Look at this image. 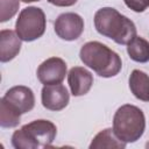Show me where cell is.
Here are the masks:
<instances>
[{
    "label": "cell",
    "mask_w": 149,
    "mask_h": 149,
    "mask_svg": "<svg viewBox=\"0 0 149 149\" xmlns=\"http://www.w3.org/2000/svg\"><path fill=\"white\" fill-rule=\"evenodd\" d=\"M93 20L97 31L118 44L127 45L137 36L134 22L113 7H102L98 9Z\"/></svg>",
    "instance_id": "cell-1"
},
{
    "label": "cell",
    "mask_w": 149,
    "mask_h": 149,
    "mask_svg": "<svg viewBox=\"0 0 149 149\" xmlns=\"http://www.w3.org/2000/svg\"><path fill=\"white\" fill-rule=\"evenodd\" d=\"M80 61L102 78L116 76L122 68L121 57L106 44L98 41L85 43L79 51Z\"/></svg>",
    "instance_id": "cell-2"
},
{
    "label": "cell",
    "mask_w": 149,
    "mask_h": 149,
    "mask_svg": "<svg viewBox=\"0 0 149 149\" xmlns=\"http://www.w3.org/2000/svg\"><path fill=\"white\" fill-rule=\"evenodd\" d=\"M57 128L54 122L44 119L34 120L12 135V146L15 149L49 148L55 141Z\"/></svg>",
    "instance_id": "cell-3"
},
{
    "label": "cell",
    "mask_w": 149,
    "mask_h": 149,
    "mask_svg": "<svg viewBox=\"0 0 149 149\" xmlns=\"http://www.w3.org/2000/svg\"><path fill=\"white\" fill-rule=\"evenodd\" d=\"M146 130V116L137 106L125 104L120 106L113 118V132L125 143L140 140Z\"/></svg>",
    "instance_id": "cell-4"
},
{
    "label": "cell",
    "mask_w": 149,
    "mask_h": 149,
    "mask_svg": "<svg viewBox=\"0 0 149 149\" xmlns=\"http://www.w3.org/2000/svg\"><path fill=\"white\" fill-rule=\"evenodd\" d=\"M47 28V19L43 9L29 6L23 8L15 22V31L24 42H33L43 36Z\"/></svg>",
    "instance_id": "cell-5"
},
{
    "label": "cell",
    "mask_w": 149,
    "mask_h": 149,
    "mask_svg": "<svg viewBox=\"0 0 149 149\" xmlns=\"http://www.w3.org/2000/svg\"><path fill=\"white\" fill-rule=\"evenodd\" d=\"M54 29L59 38L64 41H74L79 38L84 31V20L77 13H63L56 19Z\"/></svg>",
    "instance_id": "cell-6"
},
{
    "label": "cell",
    "mask_w": 149,
    "mask_h": 149,
    "mask_svg": "<svg viewBox=\"0 0 149 149\" xmlns=\"http://www.w3.org/2000/svg\"><path fill=\"white\" fill-rule=\"evenodd\" d=\"M66 71V63L62 58L50 57L38 65L36 76L43 85L62 84L65 78Z\"/></svg>",
    "instance_id": "cell-7"
},
{
    "label": "cell",
    "mask_w": 149,
    "mask_h": 149,
    "mask_svg": "<svg viewBox=\"0 0 149 149\" xmlns=\"http://www.w3.org/2000/svg\"><path fill=\"white\" fill-rule=\"evenodd\" d=\"M41 101L44 108L58 112L68 106L70 101V94L63 84L44 85L41 91Z\"/></svg>",
    "instance_id": "cell-8"
},
{
    "label": "cell",
    "mask_w": 149,
    "mask_h": 149,
    "mask_svg": "<svg viewBox=\"0 0 149 149\" xmlns=\"http://www.w3.org/2000/svg\"><path fill=\"white\" fill-rule=\"evenodd\" d=\"M20 114L30 112L35 106V95L30 87L17 85L10 87L2 97Z\"/></svg>",
    "instance_id": "cell-9"
},
{
    "label": "cell",
    "mask_w": 149,
    "mask_h": 149,
    "mask_svg": "<svg viewBox=\"0 0 149 149\" xmlns=\"http://www.w3.org/2000/svg\"><path fill=\"white\" fill-rule=\"evenodd\" d=\"M68 83L73 97L85 95L93 85V74L83 66H73L68 73Z\"/></svg>",
    "instance_id": "cell-10"
},
{
    "label": "cell",
    "mask_w": 149,
    "mask_h": 149,
    "mask_svg": "<svg viewBox=\"0 0 149 149\" xmlns=\"http://www.w3.org/2000/svg\"><path fill=\"white\" fill-rule=\"evenodd\" d=\"M21 38L16 31L2 29L0 31V61L7 63L14 59L21 50Z\"/></svg>",
    "instance_id": "cell-11"
},
{
    "label": "cell",
    "mask_w": 149,
    "mask_h": 149,
    "mask_svg": "<svg viewBox=\"0 0 149 149\" xmlns=\"http://www.w3.org/2000/svg\"><path fill=\"white\" fill-rule=\"evenodd\" d=\"M128 84L130 92L136 99L149 102V76L146 72L137 69L133 70Z\"/></svg>",
    "instance_id": "cell-12"
},
{
    "label": "cell",
    "mask_w": 149,
    "mask_h": 149,
    "mask_svg": "<svg viewBox=\"0 0 149 149\" xmlns=\"http://www.w3.org/2000/svg\"><path fill=\"white\" fill-rule=\"evenodd\" d=\"M125 142L118 139V136L114 134L113 128H106L104 130H100L90 143V149H101V148H116V149H123L126 148Z\"/></svg>",
    "instance_id": "cell-13"
},
{
    "label": "cell",
    "mask_w": 149,
    "mask_h": 149,
    "mask_svg": "<svg viewBox=\"0 0 149 149\" xmlns=\"http://www.w3.org/2000/svg\"><path fill=\"white\" fill-rule=\"evenodd\" d=\"M127 54L129 58L137 63L149 62V42L140 36L134 37L127 44Z\"/></svg>",
    "instance_id": "cell-14"
},
{
    "label": "cell",
    "mask_w": 149,
    "mask_h": 149,
    "mask_svg": "<svg viewBox=\"0 0 149 149\" xmlns=\"http://www.w3.org/2000/svg\"><path fill=\"white\" fill-rule=\"evenodd\" d=\"M21 115L16 109H14L3 98L0 100V126L2 128H14L19 126L21 121Z\"/></svg>",
    "instance_id": "cell-15"
},
{
    "label": "cell",
    "mask_w": 149,
    "mask_h": 149,
    "mask_svg": "<svg viewBox=\"0 0 149 149\" xmlns=\"http://www.w3.org/2000/svg\"><path fill=\"white\" fill-rule=\"evenodd\" d=\"M19 0H0V22L10 20L19 10Z\"/></svg>",
    "instance_id": "cell-16"
},
{
    "label": "cell",
    "mask_w": 149,
    "mask_h": 149,
    "mask_svg": "<svg viewBox=\"0 0 149 149\" xmlns=\"http://www.w3.org/2000/svg\"><path fill=\"white\" fill-rule=\"evenodd\" d=\"M123 2L135 13H142L149 7V0H123Z\"/></svg>",
    "instance_id": "cell-17"
},
{
    "label": "cell",
    "mask_w": 149,
    "mask_h": 149,
    "mask_svg": "<svg viewBox=\"0 0 149 149\" xmlns=\"http://www.w3.org/2000/svg\"><path fill=\"white\" fill-rule=\"evenodd\" d=\"M78 0H48L49 3L57 7H70L73 6Z\"/></svg>",
    "instance_id": "cell-18"
},
{
    "label": "cell",
    "mask_w": 149,
    "mask_h": 149,
    "mask_svg": "<svg viewBox=\"0 0 149 149\" xmlns=\"http://www.w3.org/2000/svg\"><path fill=\"white\" fill-rule=\"evenodd\" d=\"M24 3H29V2H35V1H40V0H21Z\"/></svg>",
    "instance_id": "cell-19"
},
{
    "label": "cell",
    "mask_w": 149,
    "mask_h": 149,
    "mask_svg": "<svg viewBox=\"0 0 149 149\" xmlns=\"http://www.w3.org/2000/svg\"><path fill=\"white\" fill-rule=\"evenodd\" d=\"M146 148H147V149H149V141L146 143Z\"/></svg>",
    "instance_id": "cell-20"
}]
</instances>
